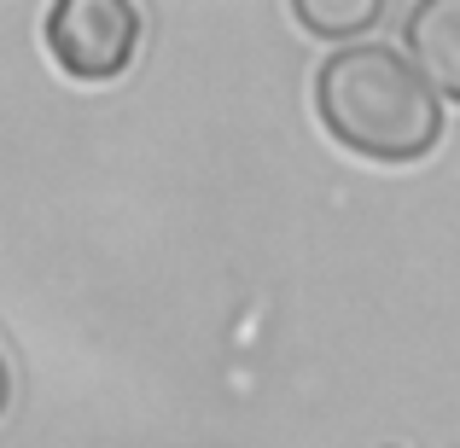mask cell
Masks as SVG:
<instances>
[{
	"label": "cell",
	"mask_w": 460,
	"mask_h": 448,
	"mask_svg": "<svg viewBox=\"0 0 460 448\" xmlns=\"http://www.w3.org/2000/svg\"><path fill=\"white\" fill-rule=\"evenodd\" d=\"M314 117L344 152L367 163H420L443 140V100L402 47L349 41L314 70Z\"/></svg>",
	"instance_id": "obj_1"
},
{
	"label": "cell",
	"mask_w": 460,
	"mask_h": 448,
	"mask_svg": "<svg viewBox=\"0 0 460 448\" xmlns=\"http://www.w3.org/2000/svg\"><path fill=\"white\" fill-rule=\"evenodd\" d=\"M140 6L135 0H58L41 18V41L70 82H117L140 53Z\"/></svg>",
	"instance_id": "obj_2"
},
{
	"label": "cell",
	"mask_w": 460,
	"mask_h": 448,
	"mask_svg": "<svg viewBox=\"0 0 460 448\" xmlns=\"http://www.w3.org/2000/svg\"><path fill=\"white\" fill-rule=\"evenodd\" d=\"M402 53L438 100L460 105V0H420L402 18Z\"/></svg>",
	"instance_id": "obj_3"
},
{
	"label": "cell",
	"mask_w": 460,
	"mask_h": 448,
	"mask_svg": "<svg viewBox=\"0 0 460 448\" xmlns=\"http://www.w3.org/2000/svg\"><path fill=\"white\" fill-rule=\"evenodd\" d=\"M385 0H349V6H332V0H292V18L297 30L321 35V41H361V35L379 23Z\"/></svg>",
	"instance_id": "obj_4"
},
{
	"label": "cell",
	"mask_w": 460,
	"mask_h": 448,
	"mask_svg": "<svg viewBox=\"0 0 460 448\" xmlns=\"http://www.w3.org/2000/svg\"><path fill=\"white\" fill-rule=\"evenodd\" d=\"M12 408V367H6V356H0V414Z\"/></svg>",
	"instance_id": "obj_5"
}]
</instances>
